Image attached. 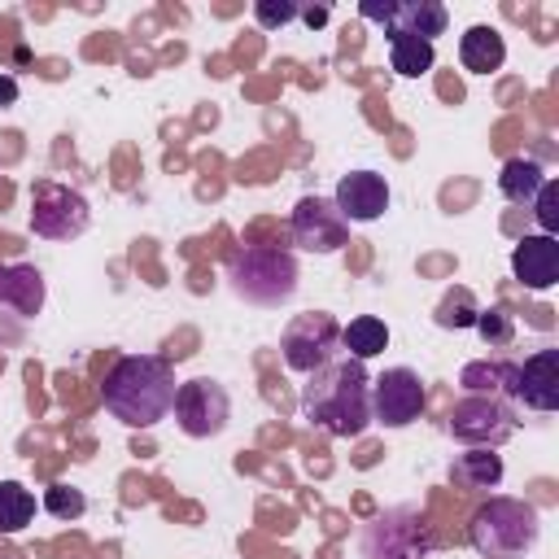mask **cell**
Segmentation results:
<instances>
[{"mask_svg": "<svg viewBox=\"0 0 559 559\" xmlns=\"http://www.w3.org/2000/svg\"><path fill=\"white\" fill-rule=\"evenodd\" d=\"M175 371L157 354H127L105 371V411L127 428H153L175 406Z\"/></svg>", "mask_w": 559, "mask_h": 559, "instance_id": "1", "label": "cell"}, {"mask_svg": "<svg viewBox=\"0 0 559 559\" xmlns=\"http://www.w3.org/2000/svg\"><path fill=\"white\" fill-rule=\"evenodd\" d=\"M301 415L332 437H362L371 424V380L358 358H332L301 389Z\"/></svg>", "mask_w": 559, "mask_h": 559, "instance_id": "2", "label": "cell"}, {"mask_svg": "<svg viewBox=\"0 0 559 559\" xmlns=\"http://www.w3.org/2000/svg\"><path fill=\"white\" fill-rule=\"evenodd\" d=\"M467 537L480 559H524L542 537V515L524 498H489L476 507Z\"/></svg>", "mask_w": 559, "mask_h": 559, "instance_id": "3", "label": "cell"}, {"mask_svg": "<svg viewBox=\"0 0 559 559\" xmlns=\"http://www.w3.org/2000/svg\"><path fill=\"white\" fill-rule=\"evenodd\" d=\"M227 280L253 306H284L297 293V258L284 245H245L227 258Z\"/></svg>", "mask_w": 559, "mask_h": 559, "instance_id": "4", "label": "cell"}, {"mask_svg": "<svg viewBox=\"0 0 559 559\" xmlns=\"http://www.w3.org/2000/svg\"><path fill=\"white\" fill-rule=\"evenodd\" d=\"M432 550L437 537L415 507H393L362 533V559H432Z\"/></svg>", "mask_w": 559, "mask_h": 559, "instance_id": "5", "label": "cell"}, {"mask_svg": "<svg viewBox=\"0 0 559 559\" xmlns=\"http://www.w3.org/2000/svg\"><path fill=\"white\" fill-rule=\"evenodd\" d=\"M92 223V210H87V197L66 188V183H52V179H39L31 188V231L44 236V240H74L83 236Z\"/></svg>", "mask_w": 559, "mask_h": 559, "instance_id": "6", "label": "cell"}, {"mask_svg": "<svg viewBox=\"0 0 559 559\" xmlns=\"http://www.w3.org/2000/svg\"><path fill=\"white\" fill-rule=\"evenodd\" d=\"M450 424V437L463 441V445H485V450H498L511 432H515V415L502 397H489V393H467L450 406L445 415Z\"/></svg>", "mask_w": 559, "mask_h": 559, "instance_id": "7", "label": "cell"}, {"mask_svg": "<svg viewBox=\"0 0 559 559\" xmlns=\"http://www.w3.org/2000/svg\"><path fill=\"white\" fill-rule=\"evenodd\" d=\"M341 345V323L328 314V310H310V314H293L284 336H280V349H284V362L293 371H306L314 376L319 367L332 362Z\"/></svg>", "mask_w": 559, "mask_h": 559, "instance_id": "8", "label": "cell"}, {"mask_svg": "<svg viewBox=\"0 0 559 559\" xmlns=\"http://www.w3.org/2000/svg\"><path fill=\"white\" fill-rule=\"evenodd\" d=\"M175 419H179V428L188 432V437H218L223 428H227V419H231V397H227V389L218 384V380H210V376H197V380H188V384H179L175 389Z\"/></svg>", "mask_w": 559, "mask_h": 559, "instance_id": "9", "label": "cell"}, {"mask_svg": "<svg viewBox=\"0 0 559 559\" xmlns=\"http://www.w3.org/2000/svg\"><path fill=\"white\" fill-rule=\"evenodd\" d=\"M424 411V380L411 367H389L380 380H371V419L384 428H406Z\"/></svg>", "mask_w": 559, "mask_h": 559, "instance_id": "10", "label": "cell"}, {"mask_svg": "<svg viewBox=\"0 0 559 559\" xmlns=\"http://www.w3.org/2000/svg\"><path fill=\"white\" fill-rule=\"evenodd\" d=\"M293 240L310 253H336L349 245V223L328 197H301L293 210Z\"/></svg>", "mask_w": 559, "mask_h": 559, "instance_id": "11", "label": "cell"}, {"mask_svg": "<svg viewBox=\"0 0 559 559\" xmlns=\"http://www.w3.org/2000/svg\"><path fill=\"white\" fill-rule=\"evenodd\" d=\"M358 13L371 22H384V35H411V39H428V44L450 22L445 4H437V0H384V4H362Z\"/></svg>", "mask_w": 559, "mask_h": 559, "instance_id": "12", "label": "cell"}, {"mask_svg": "<svg viewBox=\"0 0 559 559\" xmlns=\"http://www.w3.org/2000/svg\"><path fill=\"white\" fill-rule=\"evenodd\" d=\"M332 205L345 214V223H371L389 210V183L376 170H349L341 175Z\"/></svg>", "mask_w": 559, "mask_h": 559, "instance_id": "13", "label": "cell"}, {"mask_svg": "<svg viewBox=\"0 0 559 559\" xmlns=\"http://www.w3.org/2000/svg\"><path fill=\"white\" fill-rule=\"evenodd\" d=\"M515 402H524L528 411L559 406V349H537L515 362Z\"/></svg>", "mask_w": 559, "mask_h": 559, "instance_id": "14", "label": "cell"}, {"mask_svg": "<svg viewBox=\"0 0 559 559\" xmlns=\"http://www.w3.org/2000/svg\"><path fill=\"white\" fill-rule=\"evenodd\" d=\"M511 271L524 288L533 293H546L555 280H559V240L555 236H524L515 249H511Z\"/></svg>", "mask_w": 559, "mask_h": 559, "instance_id": "15", "label": "cell"}, {"mask_svg": "<svg viewBox=\"0 0 559 559\" xmlns=\"http://www.w3.org/2000/svg\"><path fill=\"white\" fill-rule=\"evenodd\" d=\"M0 306L22 314V319L39 314V306H44V275L35 266H26V262H13V266L0 262Z\"/></svg>", "mask_w": 559, "mask_h": 559, "instance_id": "16", "label": "cell"}, {"mask_svg": "<svg viewBox=\"0 0 559 559\" xmlns=\"http://www.w3.org/2000/svg\"><path fill=\"white\" fill-rule=\"evenodd\" d=\"M459 61H463V70H472V74H489V70H498L502 61H507V44H502V35L493 31V26H467L463 31V39H459Z\"/></svg>", "mask_w": 559, "mask_h": 559, "instance_id": "17", "label": "cell"}, {"mask_svg": "<svg viewBox=\"0 0 559 559\" xmlns=\"http://www.w3.org/2000/svg\"><path fill=\"white\" fill-rule=\"evenodd\" d=\"M459 384L467 393H489V397H515V362L507 358H476L463 367Z\"/></svg>", "mask_w": 559, "mask_h": 559, "instance_id": "18", "label": "cell"}, {"mask_svg": "<svg viewBox=\"0 0 559 559\" xmlns=\"http://www.w3.org/2000/svg\"><path fill=\"white\" fill-rule=\"evenodd\" d=\"M542 183H546V175H542V162L537 157H511L498 170V192L507 201H515V205H533V197H537Z\"/></svg>", "mask_w": 559, "mask_h": 559, "instance_id": "19", "label": "cell"}, {"mask_svg": "<svg viewBox=\"0 0 559 559\" xmlns=\"http://www.w3.org/2000/svg\"><path fill=\"white\" fill-rule=\"evenodd\" d=\"M450 480L463 485V489H493L502 480V459L493 450H485V445H472L467 454L454 459Z\"/></svg>", "mask_w": 559, "mask_h": 559, "instance_id": "20", "label": "cell"}, {"mask_svg": "<svg viewBox=\"0 0 559 559\" xmlns=\"http://www.w3.org/2000/svg\"><path fill=\"white\" fill-rule=\"evenodd\" d=\"M341 345L349 349V358L367 362V358L384 354L389 328H384V319H376V314H358V319H349V328H341Z\"/></svg>", "mask_w": 559, "mask_h": 559, "instance_id": "21", "label": "cell"}, {"mask_svg": "<svg viewBox=\"0 0 559 559\" xmlns=\"http://www.w3.org/2000/svg\"><path fill=\"white\" fill-rule=\"evenodd\" d=\"M437 61L432 44L428 39H411V35H389V66L402 74V79H419L428 74Z\"/></svg>", "mask_w": 559, "mask_h": 559, "instance_id": "22", "label": "cell"}, {"mask_svg": "<svg viewBox=\"0 0 559 559\" xmlns=\"http://www.w3.org/2000/svg\"><path fill=\"white\" fill-rule=\"evenodd\" d=\"M35 520V493L17 480H0V533H22Z\"/></svg>", "mask_w": 559, "mask_h": 559, "instance_id": "23", "label": "cell"}, {"mask_svg": "<svg viewBox=\"0 0 559 559\" xmlns=\"http://www.w3.org/2000/svg\"><path fill=\"white\" fill-rule=\"evenodd\" d=\"M476 297L467 288H450L437 306V328H472L476 323Z\"/></svg>", "mask_w": 559, "mask_h": 559, "instance_id": "24", "label": "cell"}, {"mask_svg": "<svg viewBox=\"0 0 559 559\" xmlns=\"http://www.w3.org/2000/svg\"><path fill=\"white\" fill-rule=\"evenodd\" d=\"M476 332H480V341L485 345H493V349H502V345H511L515 341V323H511V314L502 310V306H489V310H476V323H472Z\"/></svg>", "mask_w": 559, "mask_h": 559, "instance_id": "25", "label": "cell"}, {"mask_svg": "<svg viewBox=\"0 0 559 559\" xmlns=\"http://www.w3.org/2000/svg\"><path fill=\"white\" fill-rule=\"evenodd\" d=\"M44 511L57 515V520H79L87 511V498L79 489H70V485H48L44 489Z\"/></svg>", "mask_w": 559, "mask_h": 559, "instance_id": "26", "label": "cell"}, {"mask_svg": "<svg viewBox=\"0 0 559 559\" xmlns=\"http://www.w3.org/2000/svg\"><path fill=\"white\" fill-rule=\"evenodd\" d=\"M533 214H537V227L542 236H555L559 231V179H546L533 197Z\"/></svg>", "mask_w": 559, "mask_h": 559, "instance_id": "27", "label": "cell"}, {"mask_svg": "<svg viewBox=\"0 0 559 559\" xmlns=\"http://www.w3.org/2000/svg\"><path fill=\"white\" fill-rule=\"evenodd\" d=\"M297 13H301V9H297L293 0H280V4H275V0H258V4H253V17H258L262 26H284V22H293Z\"/></svg>", "mask_w": 559, "mask_h": 559, "instance_id": "28", "label": "cell"}, {"mask_svg": "<svg viewBox=\"0 0 559 559\" xmlns=\"http://www.w3.org/2000/svg\"><path fill=\"white\" fill-rule=\"evenodd\" d=\"M301 17H306V22H310V26H323V22H328V9H306V13H301Z\"/></svg>", "mask_w": 559, "mask_h": 559, "instance_id": "29", "label": "cell"}, {"mask_svg": "<svg viewBox=\"0 0 559 559\" xmlns=\"http://www.w3.org/2000/svg\"><path fill=\"white\" fill-rule=\"evenodd\" d=\"M17 96V83L13 79H0V100H13Z\"/></svg>", "mask_w": 559, "mask_h": 559, "instance_id": "30", "label": "cell"}]
</instances>
